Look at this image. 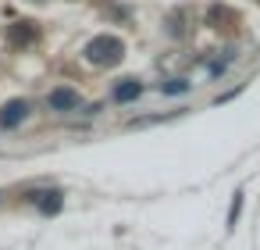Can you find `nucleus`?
Masks as SVG:
<instances>
[{"instance_id": "f257e3e1", "label": "nucleus", "mask_w": 260, "mask_h": 250, "mask_svg": "<svg viewBox=\"0 0 260 250\" xmlns=\"http://www.w3.org/2000/svg\"><path fill=\"white\" fill-rule=\"evenodd\" d=\"M121 54H125V43H121L118 36H96V40L86 43V61H89V65H100V68L118 65Z\"/></svg>"}, {"instance_id": "f03ea898", "label": "nucleus", "mask_w": 260, "mask_h": 250, "mask_svg": "<svg viewBox=\"0 0 260 250\" xmlns=\"http://www.w3.org/2000/svg\"><path fill=\"white\" fill-rule=\"evenodd\" d=\"M82 100H79V90H72V86H57L50 97H47V107L50 111H75Z\"/></svg>"}, {"instance_id": "7ed1b4c3", "label": "nucleus", "mask_w": 260, "mask_h": 250, "mask_svg": "<svg viewBox=\"0 0 260 250\" xmlns=\"http://www.w3.org/2000/svg\"><path fill=\"white\" fill-rule=\"evenodd\" d=\"M29 118V104L25 100H8L4 111H0V129H15Z\"/></svg>"}, {"instance_id": "20e7f679", "label": "nucleus", "mask_w": 260, "mask_h": 250, "mask_svg": "<svg viewBox=\"0 0 260 250\" xmlns=\"http://www.w3.org/2000/svg\"><path fill=\"white\" fill-rule=\"evenodd\" d=\"M139 93H143V86H139L136 79H121V82L114 86V93H111V97H114L118 104H128V100H136Z\"/></svg>"}, {"instance_id": "39448f33", "label": "nucleus", "mask_w": 260, "mask_h": 250, "mask_svg": "<svg viewBox=\"0 0 260 250\" xmlns=\"http://www.w3.org/2000/svg\"><path fill=\"white\" fill-rule=\"evenodd\" d=\"M32 40H36L32 22H15V25H11V43H15V47H25V43H32Z\"/></svg>"}, {"instance_id": "423d86ee", "label": "nucleus", "mask_w": 260, "mask_h": 250, "mask_svg": "<svg viewBox=\"0 0 260 250\" xmlns=\"http://www.w3.org/2000/svg\"><path fill=\"white\" fill-rule=\"evenodd\" d=\"M36 204H40V211H43V214H57V211H61V204H64V193H61V189L40 193V200H36Z\"/></svg>"}, {"instance_id": "0eeeda50", "label": "nucleus", "mask_w": 260, "mask_h": 250, "mask_svg": "<svg viewBox=\"0 0 260 250\" xmlns=\"http://www.w3.org/2000/svg\"><path fill=\"white\" fill-rule=\"evenodd\" d=\"M160 93H168V97L189 93V82H185V79H171V82H164V86H160Z\"/></svg>"}, {"instance_id": "6e6552de", "label": "nucleus", "mask_w": 260, "mask_h": 250, "mask_svg": "<svg viewBox=\"0 0 260 250\" xmlns=\"http://www.w3.org/2000/svg\"><path fill=\"white\" fill-rule=\"evenodd\" d=\"M239 211H242V197L235 193V200H232V207H228V225L235 229V221H239Z\"/></svg>"}]
</instances>
